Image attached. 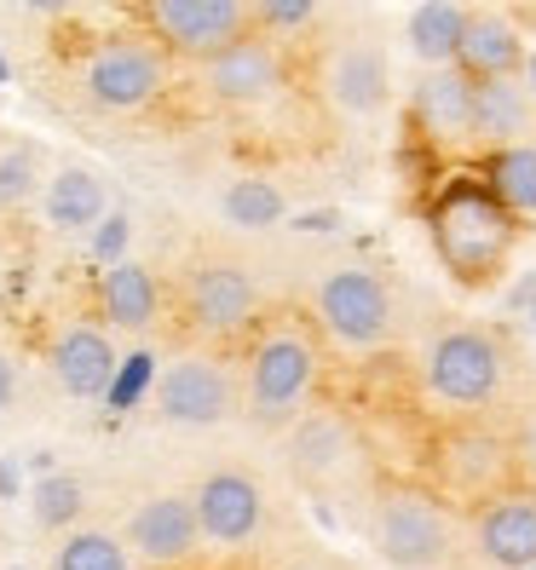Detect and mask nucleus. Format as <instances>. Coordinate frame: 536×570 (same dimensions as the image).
<instances>
[{"mask_svg": "<svg viewBox=\"0 0 536 570\" xmlns=\"http://www.w3.org/2000/svg\"><path fill=\"white\" fill-rule=\"evenodd\" d=\"M432 254L461 288H485L501 277L514 243H519V214L490 190V179H450L427 208Z\"/></svg>", "mask_w": 536, "mask_h": 570, "instance_id": "nucleus-1", "label": "nucleus"}, {"mask_svg": "<svg viewBox=\"0 0 536 570\" xmlns=\"http://www.w3.org/2000/svg\"><path fill=\"white\" fill-rule=\"evenodd\" d=\"M318 386V341L306 323H265L243 363V404L254 426L283 432Z\"/></svg>", "mask_w": 536, "mask_h": 570, "instance_id": "nucleus-2", "label": "nucleus"}, {"mask_svg": "<svg viewBox=\"0 0 536 570\" xmlns=\"http://www.w3.org/2000/svg\"><path fill=\"white\" fill-rule=\"evenodd\" d=\"M370 542L392 570H439L456 548V524L445 490L427 484H381L370 501Z\"/></svg>", "mask_w": 536, "mask_h": 570, "instance_id": "nucleus-3", "label": "nucleus"}, {"mask_svg": "<svg viewBox=\"0 0 536 570\" xmlns=\"http://www.w3.org/2000/svg\"><path fill=\"white\" fill-rule=\"evenodd\" d=\"M179 312L185 328L203 341H237L260 323V277L243 254L203 248L185 259L179 272Z\"/></svg>", "mask_w": 536, "mask_h": 570, "instance_id": "nucleus-4", "label": "nucleus"}, {"mask_svg": "<svg viewBox=\"0 0 536 570\" xmlns=\"http://www.w3.org/2000/svg\"><path fill=\"white\" fill-rule=\"evenodd\" d=\"M508 346L490 328H439L421 357V386L450 410H485L508 392Z\"/></svg>", "mask_w": 536, "mask_h": 570, "instance_id": "nucleus-5", "label": "nucleus"}, {"mask_svg": "<svg viewBox=\"0 0 536 570\" xmlns=\"http://www.w3.org/2000/svg\"><path fill=\"white\" fill-rule=\"evenodd\" d=\"M167 87V47L150 36H110L81 58V98L105 116H133Z\"/></svg>", "mask_w": 536, "mask_h": 570, "instance_id": "nucleus-6", "label": "nucleus"}, {"mask_svg": "<svg viewBox=\"0 0 536 570\" xmlns=\"http://www.w3.org/2000/svg\"><path fill=\"white\" fill-rule=\"evenodd\" d=\"M318 328L334 334L347 352H376L392 341V288L370 265H334L312 294Z\"/></svg>", "mask_w": 536, "mask_h": 570, "instance_id": "nucleus-7", "label": "nucleus"}, {"mask_svg": "<svg viewBox=\"0 0 536 570\" xmlns=\"http://www.w3.org/2000/svg\"><path fill=\"white\" fill-rule=\"evenodd\" d=\"M514 450H508V432H490L479 421H461L450 426L439 450H432V479H439L445 501H490L496 490L514 484Z\"/></svg>", "mask_w": 536, "mask_h": 570, "instance_id": "nucleus-8", "label": "nucleus"}, {"mask_svg": "<svg viewBox=\"0 0 536 570\" xmlns=\"http://www.w3.org/2000/svg\"><path fill=\"white\" fill-rule=\"evenodd\" d=\"M150 36L174 58H214L254 29V0H145Z\"/></svg>", "mask_w": 536, "mask_h": 570, "instance_id": "nucleus-9", "label": "nucleus"}, {"mask_svg": "<svg viewBox=\"0 0 536 570\" xmlns=\"http://www.w3.org/2000/svg\"><path fill=\"white\" fill-rule=\"evenodd\" d=\"M237 410V375L214 352H185L156 375V415L174 426H220Z\"/></svg>", "mask_w": 536, "mask_h": 570, "instance_id": "nucleus-10", "label": "nucleus"}, {"mask_svg": "<svg viewBox=\"0 0 536 570\" xmlns=\"http://www.w3.org/2000/svg\"><path fill=\"white\" fill-rule=\"evenodd\" d=\"M196 501V524H203V542L214 548H248L254 535L265 530V484L243 466H214V473L196 479L191 490Z\"/></svg>", "mask_w": 536, "mask_h": 570, "instance_id": "nucleus-11", "label": "nucleus"}, {"mask_svg": "<svg viewBox=\"0 0 536 570\" xmlns=\"http://www.w3.org/2000/svg\"><path fill=\"white\" fill-rule=\"evenodd\" d=\"M203 81H208V92L220 98V105L260 110V105H272V98L283 92V52H277L272 36L248 29V36L220 47L214 58H203Z\"/></svg>", "mask_w": 536, "mask_h": 570, "instance_id": "nucleus-12", "label": "nucleus"}, {"mask_svg": "<svg viewBox=\"0 0 536 570\" xmlns=\"http://www.w3.org/2000/svg\"><path fill=\"white\" fill-rule=\"evenodd\" d=\"M474 548L490 570H530L536 564V490L508 484L474 508Z\"/></svg>", "mask_w": 536, "mask_h": 570, "instance_id": "nucleus-13", "label": "nucleus"}, {"mask_svg": "<svg viewBox=\"0 0 536 570\" xmlns=\"http://www.w3.org/2000/svg\"><path fill=\"white\" fill-rule=\"evenodd\" d=\"M289 473L306 484V490H329L352 473V455H358V439L352 426L334 415V410H300L289 421Z\"/></svg>", "mask_w": 536, "mask_h": 570, "instance_id": "nucleus-14", "label": "nucleus"}, {"mask_svg": "<svg viewBox=\"0 0 536 570\" xmlns=\"http://www.w3.org/2000/svg\"><path fill=\"white\" fill-rule=\"evenodd\" d=\"M410 121L439 150L474 139V76L461 63H427V76L410 92Z\"/></svg>", "mask_w": 536, "mask_h": 570, "instance_id": "nucleus-15", "label": "nucleus"}, {"mask_svg": "<svg viewBox=\"0 0 536 570\" xmlns=\"http://www.w3.org/2000/svg\"><path fill=\"white\" fill-rule=\"evenodd\" d=\"M127 548L145 564H185L196 548H203V524H196V501L191 495H145L127 519Z\"/></svg>", "mask_w": 536, "mask_h": 570, "instance_id": "nucleus-16", "label": "nucleus"}, {"mask_svg": "<svg viewBox=\"0 0 536 570\" xmlns=\"http://www.w3.org/2000/svg\"><path fill=\"white\" fill-rule=\"evenodd\" d=\"M323 92L341 116H376L392 92L387 52L376 41H341L323 63Z\"/></svg>", "mask_w": 536, "mask_h": 570, "instance_id": "nucleus-17", "label": "nucleus"}, {"mask_svg": "<svg viewBox=\"0 0 536 570\" xmlns=\"http://www.w3.org/2000/svg\"><path fill=\"white\" fill-rule=\"evenodd\" d=\"M47 363H52V381L70 392V397H110V381H116V368H121L110 334L98 328V323L58 328Z\"/></svg>", "mask_w": 536, "mask_h": 570, "instance_id": "nucleus-18", "label": "nucleus"}, {"mask_svg": "<svg viewBox=\"0 0 536 570\" xmlns=\"http://www.w3.org/2000/svg\"><path fill=\"white\" fill-rule=\"evenodd\" d=\"M456 63L467 76H514L525 63V47H519V29L501 18V12H467L461 23V47H456Z\"/></svg>", "mask_w": 536, "mask_h": 570, "instance_id": "nucleus-19", "label": "nucleus"}, {"mask_svg": "<svg viewBox=\"0 0 536 570\" xmlns=\"http://www.w3.org/2000/svg\"><path fill=\"white\" fill-rule=\"evenodd\" d=\"M530 127V92L514 76H479L474 81V139L479 145H519Z\"/></svg>", "mask_w": 536, "mask_h": 570, "instance_id": "nucleus-20", "label": "nucleus"}, {"mask_svg": "<svg viewBox=\"0 0 536 570\" xmlns=\"http://www.w3.org/2000/svg\"><path fill=\"white\" fill-rule=\"evenodd\" d=\"M98 312H105L116 328H150L162 312V283L145 272L139 259H116L105 277H98Z\"/></svg>", "mask_w": 536, "mask_h": 570, "instance_id": "nucleus-21", "label": "nucleus"}, {"mask_svg": "<svg viewBox=\"0 0 536 570\" xmlns=\"http://www.w3.org/2000/svg\"><path fill=\"white\" fill-rule=\"evenodd\" d=\"M110 208V196H105V179L92 174V167H58V174L47 179V219L58 230H87L98 225Z\"/></svg>", "mask_w": 536, "mask_h": 570, "instance_id": "nucleus-22", "label": "nucleus"}, {"mask_svg": "<svg viewBox=\"0 0 536 570\" xmlns=\"http://www.w3.org/2000/svg\"><path fill=\"white\" fill-rule=\"evenodd\" d=\"M461 23H467V12L456 7V0H421V7L410 12V52L421 63H456Z\"/></svg>", "mask_w": 536, "mask_h": 570, "instance_id": "nucleus-23", "label": "nucleus"}, {"mask_svg": "<svg viewBox=\"0 0 536 570\" xmlns=\"http://www.w3.org/2000/svg\"><path fill=\"white\" fill-rule=\"evenodd\" d=\"M485 179H490V190L508 203L519 219L525 214H536V145H496L490 150V161H485Z\"/></svg>", "mask_w": 536, "mask_h": 570, "instance_id": "nucleus-24", "label": "nucleus"}, {"mask_svg": "<svg viewBox=\"0 0 536 570\" xmlns=\"http://www.w3.org/2000/svg\"><path fill=\"white\" fill-rule=\"evenodd\" d=\"M52 570H133V548L110 530H70L52 548Z\"/></svg>", "mask_w": 536, "mask_h": 570, "instance_id": "nucleus-25", "label": "nucleus"}, {"mask_svg": "<svg viewBox=\"0 0 536 570\" xmlns=\"http://www.w3.org/2000/svg\"><path fill=\"white\" fill-rule=\"evenodd\" d=\"M220 208H225L231 225H243V230H265V225H277V219L289 214L283 190H277L272 179H231Z\"/></svg>", "mask_w": 536, "mask_h": 570, "instance_id": "nucleus-26", "label": "nucleus"}, {"mask_svg": "<svg viewBox=\"0 0 536 570\" xmlns=\"http://www.w3.org/2000/svg\"><path fill=\"white\" fill-rule=\"evenodd\" d=\"M41 185V145H7L0 150V214H18Z\"/></svg>", "mask_w": 536, "mask_h": 570, "instance_id": "nucleus-27", "label": "nucleus"}, {"mask_svg": "<svg viewBox=\"0 0 536 570\" xmlns=\"http://www.w3.org/2000/svg\"><path fill=\"white\" fill-rule=\"evenodd\" d=\"M36 519L47 530H64V524H76L81 519V484L76 479H47L36 490Z\"/></svg>", "mask_w": 536, "mask_h": 570, "instance_id": "nucleus-28", "label": "nucleus"}, {"mask_svg": "<svg viewBox=\"0 0 536 570\" xmlns=\"http://www.w3.org/2000/svg\"><path fill=\"white\" fill-rule=\"evenodd\" d=\"M323 0H254V23L265 36H294V29H306L318 18Z\"/></svg>", "mask_w": 536, "mask_h": 570, "instance_id": "nucleus-29", "label": "nucleus"}, {"mask_svg": "<svg viewBox=\"0 0 536 570\" xmlns=\"http://www.w3.org/2000/svg\"><path fill=\"white\" fill-rule=\"evenodd\" d=\"M508 450H514L519 479H536V404L514 421V432H508Z\"/></svg>", "mask_w": 536, "mask_h": 570, "instance_id": "nucleus-30", "label": "nucleus"}, {"mask_svg": "<svg viewBox=\"0 0 536 570\" xmlns=\"http://www.w3.org/2000/svg\"><path fill=\"white\" fill-rule=\"evenodd\" d=\"M145 381H150V357H127V363L116 368V381H110V404H116V410L133 404V397L145 392Z\"/></svg>", "mask_w": 536, "mask_h": 570, "instance_id": "nucleus-31", "label": "nucleus"}, {"mask_svg": "<svg viewBox=\"0 0 536 570\" xmlns=\"http://www.w3.org/2000/svg\"><path fill=\"white\" fill-rule=\"evenodd\" d=\"M121 243H127V219H121V214H110V225L98 230V254H116Z\"/></svg>", "mask_w": 536, "mask_h": 570, "instance_id": "nucleus-32", "label": "nucleus"}, {"mask_svg": "<svg viewBox=\"0 0 536 570\" xmlns=\"http://www.w3.org/2000/svg\"><path fill=\"white\" fill-rule=\"evenodd\" d=\"M12 392H18V375H12V363H7V352H0V410L12 404Z\"/></svg>", "mask_w": 536, "mask_h": 570, "instance_id": "nucleus-33", "label": "nucleus"}, {"mask_svg": "<svg viewBox=\"0 0 536 570\" xmlns=\"http://www.w3.org/2000/svg\"><path fill=\"white\" fill-rule=\"evenodd\" d=\"M334 225V214H306V219H300V230H329Z\"/></svg>", "mask_w": 536, "mask_h": 570, "instance_id": "nucleus-34", "label": "nucleus"}, {"mask_svg": "<svg viewBox=\"0 0 536 570\" xmlns=\"http://www.w3.org/2000/svg\"><path fill=\"white\" fill-rule=\"evenodd\" d=\"M289 570H334V564H323V559H300V564H289Z\"/></svg>", "mask_w": 536, "mask_h": 570, "instance_id": "nucleus-35", "label": "nucleus"}, {"mask_svg": "<svg viewBox=\"0 0 536 570\" xmlns=\"http://www.w3.org/2000/svg\"><path fill=\"white\" fill-rule=\"evenodd\" d=\"M29 7H47V12H58V7H70V0H29Z\"/></svg>", "mask_w": 536, "mask_h": 570, "instance_id": "nucleus-36", "label": "nucleus"}, {"mask_svg": "<svg viewBox=\"0 0 536 570\" xmlns=\"http://www.w3.org/2000/svg\"><path fill=\"white\" fill-rule=\"evenodd\" d=\"M525 63H530V81H536V58H525Z\"/></svg>", "mask_w": 536, "mask_h": 570, "instance_id": "nucleus-37", "label": "nucleus"}, {"mask_svg": "<svg viewBox=\"0 0 536 570\" xmlns=\"http://www.w3.org/2000/svg\"><path fill=\"white\" fill-rule=\"evenodd\" d=\"M0 76H7V70H0Z\"/></svg>", "mask_w": 536, "mask_h": 570, "instance_id": "nucleus-38", "label": "nucleus"}, {"mask_svg": "<svg viewBox=\"0 0 536 570\" xmlns=\"http://www.w3.org/2000/svg\"><path fill=\"white\" fill-rule=\"evenodd\" d=\"M530 570H536V564H530Z\"/></svg>", "mask_w": 536, "mask_h": 570, "instance_id": "nucleus-39", "label": "nucleus"}]
</instances>
